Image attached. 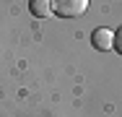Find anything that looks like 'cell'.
Masks as SVG:
<instances>
[{"mask_svg":"<svg viewBox=\"0 0 122 117\" xmlns=\"http://www.w3.org/2000/svg\"><path fill=\"white\" fill-rule=\"evenodd\" d=\"M112 47H114V49H117V52L122 55V26L117 29V31H114V44H112Z\"/></svg>","mask_w":122,"mask_h":117,"instance_id":"4","label":"cell"},{"mask_svg":"<svg viewBox=\"0 0 122 117\" xmlns=\"http://www.w3.org/2000/svg\"><path fill=\"white\" fill-rule=\"evenodd\" d=\"M52 8L62 18H78V16L86 13L88 0H52Z\"/></svg>","mask_w":122,"mask_h":117,"instance_id":"1","label":"cell"},{"mask_svg":"<svg viewBox=\"0 0 122 117\" xmlns=\"http://www.w3.org/2000/svg\"><path fill=\"white\" fill-rule=\"evenodd\" d=\"M29 11H31V16H36V18H47V16L55 13L52 0H29Z\"/></svg>","mask_w":122,"mask_h":117,"instance_id":"3","label":"cell"},{"mask_svg":"<svg viewBox=\"0 0 122 117\" xmlns=\"http://www.w3.org/2000/svg\"><path fill=\"white\" fill-rule=\"evenodd\" d=\"M91 44L96 47L99 52H107L109 47L114 44V31H109V29H94V34H91Z\"/></svg>","mask_w":122,"mask_h":117,"instance_id":"2","label":"cell"}]
</instances>
